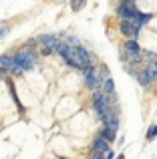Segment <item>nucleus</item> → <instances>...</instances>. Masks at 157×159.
Returning <instances> with one entry per match:
<instances>
[{"label": "nucleus", "mask_w": 157, "mask_h": 159, "mask_svg": "<svg viewBox=\"0 0 157 159\" xmlns=\"http://www.w3.org/2000/svg\"><path fill=\"white\" fill-rule=\"evenodd\" d=\"M93 103H95V111H97V115L103 119L105 113L109 111V99H107V95L97 93V95H95V99H93Z\"/></svg>", "instance_id": "nucleus-3"}, {"label": "nucleus", "mask_w": 157, "mask_h": 159, "mask_svg": "<svg viewBox=\"0 0 157 159\" xmlns=\"http://www.w3.org/2000/svg\"><path fill=\"white\" fill-rule=\"evenodd\" d=\"M6 32H8V26H6V24H0V39H2Z\"/></svg>", "instance_id": "nucleus-19"}, {"label": "nucleus", "mask_w": 157, "mask_h": 159, "mask_svg": "<svg viewBox=\"0 0 157 159\" xmlns=\"http://www.w3.org/2000/svg\"><path fill=\"white\" fill-rule=\"evenodd\" d=\"M75 54H77V58H78V62H81V66H89L91 65V54L87 52V48H83V47H75Z\"/></svg>", "instance_id": "nucleus-7"}, {"label": "nucleus", "mask_w": 157, "mask_h": 159, "mask_svg": "<svg viewBox=\"0 0 157 159\" xmlns=\"http://www.w3.org/2000/svg\"><path fill=\"white\" fill-rule=\"evenodd\" d=\"M93 151H101V153H107L109 151V141L105 139L103 135H99L97 139H95V143H93Z\"/></svg>", "instance_id": "nucleus-10"}, {"label": "nucleus", "mask_w": 157, "mask_h": 159, "mask_svg": "<svg viewBox=\"0 0 157 159\" xmlns=\"http://www.w3.org/2000/svg\"><path fill=\"white\" fill-rule=\"evenodd\" d=\"M83 73H85V85L89 87V89H97L99 83H101V75L93 69V65L83 66Z\"/></svg>", "instance_id": "nucleus-2"}, {"label": "nucleus", "mask_w": 157, "mask_h": 159, "mask_svg": "<svg viewBox=\"0 0 157 159\" xmlns=\"http://www.w3.org/2000/svg\"><path fill=\"white\" fill-rule=\"evenodd\" d=\"M125 51H127V58L129 61H139L141 58V47L135 39H129L125 43Z\"/></svg>", "instance_id": "nucleus-4"}, {"label": "nucleus", "mask_w": 157, "mask_h": 159, "mask_svg": "<svg viewBox=\"0 0 157 159\" xmlns=\"http://www.w3.org/2000/svg\"><path fill=\"white\" fill-rule=\"evenodd\" d=\"M85 4H87V0H71V8H73L75 12L83 10V8H85Z\"/></svg>", "instance_id": "nucleus-13"}, {"label": "nucleus", "mask_w": 157, "mask_h": 159, "mask_svg": "<svg viewBox=\"0 0 157 159\" xmlns=\"http://www.w3.org/2000/svg\"><path fill=\"white\" fill-rule=\"evenodd\" d=\"M149 81H151V79H149V75H147V70H143V73L139 75V83H141V87H147Z\"/></svg>", "instance_id": "nucleus-16"}, {"label": "nucleus", "mask_w": 157, "mask_h": 159, "mask_svg": "<svg viewBox=\"0 0 157 159\" xmlns=\"http://www.w3.org/2000/svg\"><path fill=\"white\" fill-rule=\"evenodd\" d=\"M155 137H157V125H151V127H149V131H147V139H155Z\"/></svg>", "instance_id": "nucleus-17"}, {"label": "nucleus", "mask_w": 157, "mask_h": 159, "mask_svg": "<svg viewBox=\"0 0 157 159\" xmlns=\"http://www.w3.org/2000/svg\"><path fill=\"white\" fill-rule=\"evenodd\" d=\"M153 18V14H151V12H139V10H135V14H133V22L137 24V26H143V24L145 22H149V20Z\"/></svg>", "instance_id": "nucleus-8"}, {"label": "nucleus", "mask_w": 157, "mask_h": 159, "mask_svg": "<svg viewBox=\"0 0 157 159\" xmlns=\"http://www.w3.org/2000/svg\"><path fill=\"white\" fill-rule=\"evenodd\" d=\"M101 135H103V137H105V139H107V141H113V139H115V131H111V129H109V127H103V131H101Z\"/></svg>", "instance_id": "nucleus-15"}, {"label": "nucleus", "mask_w": 157, "mask_h": 159, "mask_svg": "<svg viewBox=\"0 0 157 159\" xmlns=\"http://www.w3.org/2000/svg\"><path fill=\"white\" fill-rule=\"evenodd\" d=\"M103 83H105V91H107L109 95H113V93H115V83H113V79H105Z\"/></svg>", "instance_id": "nucleus-14"}, {"label": "nucleus", "mask_w": 157, "mask_h": 159, "mask_svg": "<svg viewBox=\"0 0 157 159\" xmlns=\"http://www.w3.org/2000/svg\"><path fill=\"white\" fill-rule=\"evenodd\" d=\"M0 66H4V69H10L12 66V57L10 54H2V57H0Z\"/></svg>", "instance_id": "nucleus-11"}, {"label": "nucleus", "mask_w": 157, "mask_h": 159, "mask_svg": "<svg viewBox=\"0 0 157 159\" xmlns=\"http://www.w3.org/2000/svg\"><path fill=\"white\" fill-rule=\"evenodd\" d=\"M117 14L121 16V18H127V20L133 18V14H135V4H133V0H125V2L117 8Z\"/></svg>", "instance_id": "nucleus-6"}, {"label": "nucleus", "mask_w": 157, "mask_h": 159, "mask_svg": "<svg viewBox=\"0 0 157 159\" xmlns=\"http://www.w3.org/2000/svg\"><path fill=\"white\" fill-rule=\"evenodd\" d=\"M91 159H105V153H101V151H95Z\"/></svg>", "instance_id": "nucleus-18"}, {"label": "nucleus", "mask_w": 157, "mask_h": 159, "mask_svg": "<svg viewBox=\"0 0 157 159\" xmlns=\"http://www.w3.org/2000/svg\"><path fill=\"white\" fill-rule=\"evenodd\" d=\"M34 65H36V52L32 48H24L12 57V66L8 70L10 73H24V70H30Z\"/></svg>", "instance_id": "nucleus-1"}, {"label": "nucleus", "mask_w": 157, "mask_h": 159, "mask_svg": "<svg viewBox=\"0 0 157 159\" xmlns=\"http://www.w3.org/2000/svg\"><path fill=\"white\" fill-rule=\"evenodd\" d=\"M147 75H149L151 81H157V61L149 65V69H147Z\"/></svg>", "instance_id": "nucleus-12"}, {"label": "nucleus", "mask_w": 157, "mask_h": 159, "mask_svg": "<svg viewBox=\"0 0 157 159\" xmlns=\"http://www.w3.org/2000/svg\"><path fill=\"white\" fill-rule=\"evenodd\" d=\"M38 43H43L47 48H52L55 51L56 47H59V43L61 40L56 39V36H51V34H43V36H38Z\"/></svg>", "instance_id": "nucleus-9"}, {"label": "nucleus", "mask_w": 157, "mask_h": 159, "mask_svg": "<svg viewBox=\"0 0 157 159\" xmlns=\"http://www.w3.org/2000/svg\"><path fill=\"white\" fill-rule=\"evenodd\" d=\"M139 28H141V26H137L133 20L123 18V22H121V32L127 36V39H135V36H137V32H139Z\"/></svg>", "instance_id": "nucleus-5"}]
</instances>
